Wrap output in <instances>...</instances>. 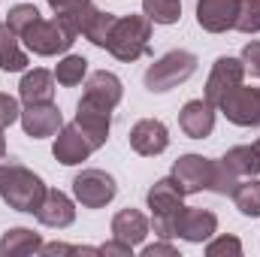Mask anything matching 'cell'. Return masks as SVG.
<instances>
[{
	"instance_id": "cell-16",
	"label": "cell",
	"mask_w": 260,
	"mask_h": 257,
	"mask_svg": "<svg viewBox=\"0 0 260 257\" xmlns=\"http://www.w3.org/2000/svg\"><path fill=\"white\" fill-rule=\"evenodd\" d=\"M91 142L82 136V130L76 127V124H64V127L55 133V145H52V154H55V160L58 164H64V167H76V164H82V160H88L91 157Z\"/></svg>"
},
{
	"instance_id": "cell-21",
	"label": "cell",
	"mask_w": 260,
	"mask_h": 257,
	"mask_svg": "<svg viewBox=\"0 0 260 257\" xmlns=\"http://www.w3.org/2000/svg\"><path fill=\"white\" fill-rule=\"evenodd\" d=\"M43 239L40 233L27 230V227H12L0 236V257H27V254H40Z\"/></svg>"
},
{
	"instance_id": "cell-31",
	"label": "cell",
	"mask_w": 260,
	"mask_h": 257,
	"mask_svg": "<svg viewBox=\"0 0 260 257\" xmlns=\"http://www.w3.org/2000/svg\"><path fill=\"white\" fill-rule=\"evenodd\" d=\"M206 254L209 257H242V242L236 236H218V239H209Z\"/></svg>"
},
{
	"instance_id": "cell-23",
	"label": "cell",
	"mask_w": 260,
	"mask_h": 257,
	"mask_svg": "<svg viewBox=\"0 0 260 257\" xmlns=\"http://www.w3.org/2000/svg\"><path fill=\"white\" fill-rule=\"evenodd\" d=\"M239 179H251L260 176V151L254 145H233L224 157H221Z\"/></svg>"
},
{
	"instance_id": "cell-17",
	"label": "cell",
	"mask_w": 260,
	"mask_h": 257,
	"mask_svg": "<svg viewBox=\"0 0 260 257\" xmlns=\"http://www.w3.org/2000/svg\"><path fill=\"white\" fill-rule=\"evenodd\" d=\"M34 215H37V221H40L43 227L64 230V227H70V224L76 221V203H73L64 191L52 188V191H46L43 203H40V209H37Z\"/></svg>"
},
{
	"instance_id": "cell-34",
	"label": "cell",
	"mask_w": 260,
	"mask_h": 257,
	"mask_svg": "<svg viewBox=\"0 0 260 257\" xmlns=\"http://www.w3.org/2000/svg\"><path fill=\"white\" fill-rule=\"evenodd\" d=\"M142 257H179V248L170 242H154V245L142 248Z\"/></svg>"
},
{
	"instance_id": "cell-30",
	"label": "cell",
	"mask_w": 260,
	"mask_h": 257,
	"mask_svg": "<svg viewBox=\"0 0 260 257\" xmlns=\"http://www.w3.org/2000/svg\"><path fill=\"white\" fill-rule=\"evenodd\" d=\"M236 30L239 34H260V0H242L239 3Z\"/></svg>"
},
{
	"instance_id": "cell-37",
	"label": "cell",
	"mask_w": 260,
	"mask_h": 257,
	"mask_svg": "<svg viewBox=\"0 0 260 257\" xmlns=\"http://www.w3.org/2000/svg\"><path fill=\"white\" fill-rule=\"evenodd\" d=\"M6 157V136H3V127H0V160Z\"/></svg>"
},
{
	"instance_id": "cell-20",
	"label": "cell",
	"mask_w": 260,
	"mask_h": 257,
	"mask_svg": "<svg viewBox=\"0 0 260 257\" xmlns=\"http://www.w3.org/2000/svg\"><path fill=\"white\" fill-rule=\"evenodd\" d=\"M148 218L139 212V209H121V212H115V218H112V239H118V242H124L130 248H136V245H142L145 242V236H148Z\"/></svg>"
},
{
	"instance_id": "cell-13",
	"label": "cell",
	"mask_w": 260,
	"mask_h": 257,
	"mask_svg": "<svg viewBox=\"0 0 260 257\" xmlns=\"http://www.w3.org/2000/svg\"><path fill=\"white\" fill-rule=\"evenodd\" d=\"M170 145V130L157 118H142L130 127V148L142 157H157Z\"/></svg>"
},
{
	"instance_id": "cell-10",
	"label": "cell",
	"mask_w": 260,
	"mask_h": 257,
	"mask_svg": "<svg viewBox=\"0 0 260 257\" xmlns=\"http://www.w3.org/2000/svg\"><path fill=\"white\" fill-rule=\"evenodd\" d=\"M212 173H215V160L203 157V154H182L173 164V179L179 182V188L185 194H200L212 188Z\"/></svg>"
},
{
	"instance_id": "cell-36",
	"label": "cell",
	"mask_w": 260,
	"mask_h": 257,
	"mask_svg": "<svg viewBox=\"0 0 260 257\" xmlns=\"http://www.w3.org/2000/svg\"><path fill=\"white\" fill-rule=\"evenodd\" d=\"M79 251V245H64V242H43V248H40V254H76Z\"/></svg>"
},
{
	"instance_id": "cell-22",
	"label": "cell",
	"mask_w": 260,
	"mask_h": 257,
	"mask_svg": "<svg viewBox=\"0 0 260 257\" xmlns=\"http://www.w3.org/2000/svg\"><path fill=\"white\" fill-rule=\"evenodd\" d=\"M0 70L3 73H21V70H27V52L21 49L18 34L6 21H0Z\"/></svg>"
},
{
	"instance_id": "cell-8",
	"label": "cell",
	"mask_w": 260,
	"mask_h": 257,
	"mask_svg": "<svg viewBox=\"0 0 260 257\" xmlns=\"http://www.w3.org/2000/svg\"><path fill=\"white\" fill-rule=\"evenodd\" d=\"M242 79H245V64H242V58H230V55L218 58V61L212 64L209 79H206V97H203V100L218 109V103H221L233 88H239Z\"/></svg>"
},
{
	"instance_id": "cell-27",
	"label": "cell",
	"mask_w": 260,
	"mask_h": 257,
	"mask_svg": "<svg viewBox=\"0 0 260 257\" xmlns=\"http://www.w3.org/2000/svg\"><path fill=\"white\" fill-rule=\"evenodd\" d=\"M85 76H88V61H85L82 55H67L64 61H58V67H55V79H58V85H64V88L82 85Z\"/></svg>"
},
{
	"instance_id": "cell-2",
	"label": "cell",
	"mask_w": 260,
	"mask_h": 257,
	"mask_svg": "<svg viewBox=\"0 0 260 257\" xmlns=\"http://www.w3.org/2000/svg\"><path fill=\"white\" fill-rule=\"evenodd\" d=\"M148 40H151V21H148V15H121L115 21L112 34H109L106 52L112 58L124 61V64H133L136 58H142V55L151 52Z\"/></svg>"
},
{
	"instance_id": "cell-15",
	"label": "cell",
	"mask_w": 260,
	"mask_h": 257,
	"mask_svg": "<svg viewBox=\"0 0 260 257\" xmlns=\"http://www.w3.org/2000/svg\"><path fill=\"white\" fill-rule=\"evenodd\" d=\"M82 97H85V100H94V103H100V106H106V109H115V106L121 103V97H124V85H121V79H118L115 73H109V70H94V73L85 76V91H82Z\"/></svg>"
},
{
	"instance_id": "cell-35",
	"label": "cell",
	"mask_w": 260,
	"mask_h": 257,
	"mask_svg": "<svg viewBox=\"0 0 260 257\" xmlns=\"http://www.w3.org/2000/svg\"><path fill=\"white\" fill-rule=\"evenodd\" d=\"M100 254H106V257H133V248L124 245V242H118V239H112V242L100 245Z\"/></svg>"
},
{
	"instance_id": "cell-18",
	"label": "cell",
	"mask_w": 260,
	"mask_h": 257,
	"mask_svg": "<svg viewBox=\"0 0 260 257\" xmlns=\"http://www.w3.org/2000/svg\"><path fill=\"white\" fill-rule=\"evenodd\" d=\"M179 127L191 139H206L215 130V106L206 100H188L179 112Z\"/></svg>"
},
{
	"instance_id": "cell-12",
	"label": "cell",
	"mask_w": 260,
	"mask_h": 257,
	"mask_svg": "<svg viewBox=\"0 0 260 257\" xmlns=\"http://www.w3.org/2000/svg\"><path fill=\"white\" fill-rule=\"evenodd\" d=\"M21 127L30 139H46V136H55L58 130L64 127V115L61 109L52 103H24L21 109Z\"/></svg>"
},
{
	"instance_id": "cell-33",
	"label": "cell",
	"mask_w": 260,
	"mask_h": 257,
	"mask_svg": "<svg viewBox=\"0 0 260 257\" xmlns=\"http://www.w3.org/2000/svg\"><path fill=\"white\" fill-rule=\"evenodd\" d=\"M242 64H245V73H251L254 79H260V40H251L242 49Z\"/></svg>"
},
{
	"instance_id": "cell-5",
	"label": "cell",
	"mask_w": 260,
	"mask_h": 257,
	"mask_svg": "<svg viewBox=\"0 0 260 257\" xmlns=\"http://www.w3.org/2000/svg\"><path fill=\"white\" fill-rule=\"evenodd\" d=\"M197 73V55L185 52V49H173L164 58H157L154 64L145 70V88L151 94H167L179 85H185L191 76Z\"/></svg>"
},
{
	"instance_id": "cell-7",
	"label": "cell",
	"mask_w": 260,
	"mask_h": 257,
	"mask_svg": "<svg viewBox=\"0 0 260 257\" xmlns=\"http://www.w3.org/2000/svg\"><path fill=\"white\" fill-rule=\"evenodd\" d=\"M218 109L224 112V118L236 127H260V88H233Z\"/></svg>"
},
{
	"instance_id": "cell-19",
	"label": "cell",
	"mask_w": 260,
	"mask_h": 257,
	"mask_svg": "<svg viewBox=\"0 0 260 257\" xmlns=\"http://www.w3.org/2000/svg\"><path fill=\"white\" fill-rule=\"evenodd\" d=\"M55 88H58L55 73L37 67V70H24V76L18 82V97L24 103H52L55 100Z\"/></svg>"
},
{
	"instance_id": "cell-6",
	"label": "cell",
	"mask_w": 260,
	"mask_h": 257,
	"mask_svg": "<svg viewBox=\"0 0 260 257\" xmlns=\"http://www.w3.org/2000/svg\"><path fill=\"white\" fill-rule=\"evenodd\" d=\"M115 194H118V185L106 170H82L73 179V197L85 209H103L115 200Z\"/></svg>"
},
{
	"instance_id": "cell-25",
	"label": "cell",
	"mask_w": 260,
	"mask_h": 257,
	"mask_svg": "<svg viewBox=\"0 0 260 257\" xmlns=\"http://www.w3.org/2000/svg\"><path fill=\"white\" fill-rule=\"evenodd\" d=\"M115 21H118V15H112V12H100V9H97V12L91 15V21L85 24L82 37H85L91 46H97V49H106V46H109V34H112Z\"/></svg>"
},
{
	"instance_id": "cell-11",
	"label": "cell",
	"mask_w": 260,
	"mask_h": 257,
	"mask_svg": "<svg viewBox=\"0 0 260 257\" xmlns=\"http://www.w3.org/2000/svg\"><path fill=\"white\" fill-rule=\"evenodd\" d=\"M215 233H218V218H215V212H209V209L185 206V209L176 215V236L185 239V242L203 245V242H209Z\"/></svg>"
},
{
	"instance_id": "cell-9",
	"label": "cell",
	"mask_w": 260,
	"mask_h": 257,
	"mask_svg": "<svg viewBox=\"0 0 260 257\" xmlns=\"http://www.w3.org/2000/svg\"><path fill=\"white\" fill-rule=\"evenodd\" d=\"M76 127L82 130V136L91 142V148H103L106 139H109V130H112V109L94 103V100H79L76 103Z\"/></svg>"
},
{
	"instance_id": "cell-3",
	"label": "cell",
	"mask_w": 260,
	"mask_h": 257,
	"mask_svg": "<svg viewBox=\"0 0 260 257\" xmlns=\"http://www.w3.org/2000/svg\"><path fill=\"white\" fill-rule=\"evenodd\" d=\"M182 197H185V191L179 188V182L173 176L157 179L145 194V203L151 209V227H154V233L160 239H173L176 236V215L185 209Z\"/></svg>"
},
{
	"instance_id": "cell-32",
	"label": "cell",
	"mask_w": 260,
	"mask_h": 257,
	"mask_svg": "<svg viewBox=\"0 0 260 257\" xmlns=\"http://www.w3.org/2000/svg\"><path fill=\"white\" fill-rule=\"evenodd\" d=\"M18 118H21V106H18V100L0 91V127L6 130L9 124H15Z\"/></svg>"
},
{
	"instance_id": "cell-26",
	"label": "cell",
	"mask_w": 260,
	"mask_h": 257,
	"mask_svg": "<svg viewBox=\"0 0 260 257\" xmlns=\"http://www.w3.org/2000/svg\"><path fill=\"white\" fill-rule=\"evenodd\" d=\"M142 15L151 24H176L182 18V0H142Z\"/></svg>"
},
{
	"instance_id": "cell-14",
	"label": "cell",
	"mask_w": 260,
	"mask_h": 257,
	"mask_svg": "<svg viewBox=\"0 0 260 257\" xmlns=\"http://www.w3.org/2000/svg\"><path fill=\"white\" fill-rule=\"evenodd\" d=\"M242 0H197V21L209 34H227L236 27Z\"/></svg>"
},
{
	"instance_id": "cell-4",
	"label": "cell",
	"mask_w": 260,
	"mask_h": 257,
	"mask_svg": "<svg viewBox=\"0 0 260 257\" xmlns=\"http://www.w3.org/2000/svg\"><path fill=\"white\" fill-rule=\"evenodd\" d=\"M76 30L67 24L64 18H37L18 40L24 43L27 52L40 55V58H55V55H64L67 49L76 43Z\"/></svg>"
},
{
	"instance_id": "cell-28",
	"label": "cell",
	"mask_w": 260,
	"mask_h": 257,
	"mask_svg": "<svg viewBox=\"0 0 260 257\" xmlns=\"http://www.w3.org/2000/svg\"><path fill=\"white\" fill-rule=\"evenodd\" d=\"M37 18H40V9H37L34 3H18V6H12V9L6 12V24H9L18 37H21Z\"/></svg>"
},
{
	"instance_id": "cell-1",
	"label": "cell",
	"mask_w": 260,
	"mask_h": 257,
	"mask_svg": "<svg viewBox=\"0 0 260 257\" xmlns=\"http://www.w3.org/2000/svg\"><path fill=\"white\" fill-rule=\"evenodd\" d=\"M46 182L27 170L24 164L18 160H9V164H0V200L15 209V212H37L43 197H46Z\"/></svg>"
},
{
	"instance_id": "cell-24",
	"label": "cell",
	"mask_w": 260,
	"mask_h": 257,
	"mask_svg": "<svg viewBox=\"0 0 260 257\" xmlns=\"http://www.w3.org/2000/svg\"><path fill=\"white\" fill-rule=\"evenodd\" d=\"M233 203H236V209L245 218H260V179L257 176H251V179H245V182L236 185Z\"/></svg>"
},
{
	"instance_id": "cell-38",
	"label": "cell",
	"mask_w": 260,
	"mask_h": 257,
	"mask_svg": "<svg viewBox=\"0 0 260 257\" xmlns=\"http://www.w3.org/2000/svg\"><path fill=\"white\" fill-rule=\"evenodd\" d=\"M254 148H257V151H260V139H257V142H254Z\"/></svg>"
},
{
	"instance_id": "cell-29",
	"label": "cell",
	"mask_w": 260,
	"mask_h": 257,
	"mask_svg": "<svg viewBox=\"0 0 260 257\" xmlns=\"http://www.w3.org/2000/svg\"><path fill=\"white\" fill-rule=\"evenodd\" d=\"M236 185H239V176L224 164V160H215V173H212V194H221V197H233L236 191Z\"/></svg>"
}]
</instances>
